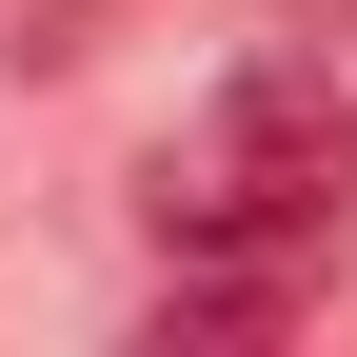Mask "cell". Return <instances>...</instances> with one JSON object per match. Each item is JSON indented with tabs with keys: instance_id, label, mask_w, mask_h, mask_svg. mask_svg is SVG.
Returning a JSON list of instances; mask_svg holds the SVG:
<instances>
[{
	"instance_id": "3957f363",
	"label": "cell",
	"mask_w": 357,
	"mask_h": 357,
	"mask_svg": "<svg viewBox=\"0 0 357 357\" xmlns=\"http://www.w3.org/2000/svg\"><path fill=\"white\" fill-rule=\"evenodd\" d=\"M298 40H357V0H298Z\"/></svg>"
},
{
	"instance_id": "7a4b0ae2",
	"label": "cell",
	"mask_w": 357,
	"mask_h": 357,
	"mask_svg": "<svg viewBox=\"0 0 357 357\" xmlns=\"http://www.w3.org/2000/svg\"><path fill=\"white\" fill-rule=\"evenodd\" d=\"M79 20H100V0H0V60H40V79H60V60H79Z\"/></svg>"
},
{
	"instance_id": "6da1fadb",
	"label": "cell",
	"mask_w": 357,
	"mask_h": 357,
	"mask_svg": "<svg viewBox=\"0 0 357 357\" xmlns=\"http://www.w3.org/2000/svg\"><path fill=\"white\" fill-rule=\"evenodd\" d=\"M139 218H159V258H298V278H318L337 218H357V100H337L318 60H238L159 139Z\"/></svg>"
}]
</instances>
